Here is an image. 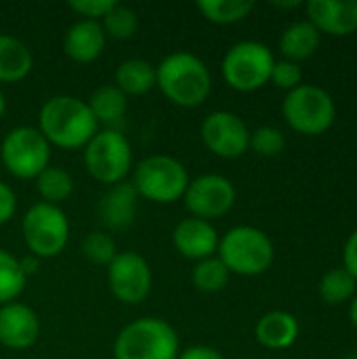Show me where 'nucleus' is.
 <instances>
[{"instance_id": "1", "label": "nucleus", "mask_w": 357, "mask_h": 359, "mask_svg": "<svg viewBox=\"0 0 357 359\" xmlns=\"http://www.w3.org/2000/svg\"><path fill=\"white\" fill-rule=\"evenodd\" d=\"M38 130L55 147L84 149L86 143L99 133V124L84 99L55 95L40 107Z\"/></svg>"}, {"instance_id": "2", "label": "nucleus", "mask_w": 357, "mask_h": 359, "mask_svg": "<svg viewBox=\"0 0 357 359\" xmlns=\"http://www.w3.org/2000/svg\"><path fill=\"white\" fill-rule=\"evenodd\" d=\"M156 86L173 105L191 109L208 99L213 76L198 55L177 50L156 65Z\"/></svg>"}, {"instance_id": "3", "label": "nucleus", "mask_w": 357, "mask_h": 359, "mask_svg": "<svg viewBox=\"0 0 357 359\" xmlns=\"http://www.w3.org/2000/svg\"><path fill=\"white\" fill-rule=\"evenodd\" d=\"M181 353L177 330L160 318H141L114 341L116 359H177Z\"/></svg>"}, {"instance_id": "4", "label": "nucleus", "mask_w": 357, "mask_h": 359, "mask_svg": "<svg viewBox=\"0 0 357 359\" xmlns=\"http://www.w3.org/2000/svg\"><path fill=\"white\" fill-rule=\"evenodd\" d=\"M217 257L229 273L255 278L271 267L274 244L265 231L250 225H238L219 240Z\"/></svg>"}, {"instance_id": "5", "label": "nucleus", "mask_w": 357, "mask_h": 359, "mask_svg": "<svg viewBox=\"0 0 357 359\" xmlns=\"http://www.w3.org/2000/svg\"><path fill=\"white\" fill-rule=\"evenodd\" d=\"M189 181V172L181 160L158 154L147 156L137 164L130 183L135 185L139 198H145L156 204H170L183 200Z\"/></svg>"}, {"instance_id": "6", "label": "nucleus", "mask_w": 357, "mask_h": 359, "mask_svg": "<svg viewBox=\"0 0 357 359\" xmlns=\"http://www.w3.org/2000/svg\"><path fill=\"white\" fill-rule=\"evenodd\" d=\"M276 57L271 48L257 40H242L234 44L221 63L225 82L240 93H252L271 80Z\"/></svg>"}, {"instance_id": "7", "label": "nucleus", "mask_w": 357, "mask_h": 359, "mask_svg": "<svg viewBox=\"0 0 357 359\" xmlns=\"http://www.w3.org/2000/svg\"><path fill=\"white\" fill-rule=\"evenodd\" d=\"M4 168L23 181H29L50 166V143L36 126H15L0 143Z\"/></svg>"}, {"instance_id": "8", "label": "nucleus", "mask_w": 357, "mask_h": 359, "mask_svg": "<svg viewBox=\"0 0 357 359\" xmlns=\"http://www.w3.org/2000/svg\"><path fill=\"white\" fill-rule=\"evenodd\" d=\"M282 114L288 126L301 135H322L337 118V107L332 97L314 84H301L290 90L282 103Z\"/></svg>"}, {"instance_id": "9", "label": "nucleus", "mask_w": 357, "mask_h": 359, "mask_svg": "<svg viewBox=\"0 0 357 359\" xmlns=\"http://www.w3.org/2000/svg\"><path fill=\"white\" fill-rule=\"evenodd\" d=\"M84 164L93 179L103 185L122 183L133 166V149L122 130L99 128L84 147Z\"/></svg>"}, {"instance_id": "10", "label": "nucleus", "mask_w": 357, "mask_h": 359, "mask_svg": "<svg viewBox=\"0 0 357 359\" xmlns=\"http://www.w3.org/2000/svg\"><path fill=\"white\" fill-rule=\"evenodd\" d=\"M21 231L29 255L50 259L63 252L69 238V221L59 206L38 202L21 219Z\"/></svg>"}, {"instance_id": "11", "label": "nucleus", "mask_w": 357, "mask_h": 359, "mask_svg": "<svg viewBox=\"0 0 357 359\" xmlns=\"http://www.w3.org/2000/svg\"><path fill=\"white\" fill-rule=\"evenodd\" d=\"M107 284L112 294L124 305L143 303L154 284L149 263L133 250L118 252L116 259L107 265Z\"/></svg>"}, {"instance_id": "12", "label": "nucleus", "mask_w": 357, "mask_h": 359, "mask_svg": "<svg viewBox=\"0 0 357 359\" xmlns=\"http://www.w3.org/2000/svg\"><path fill=\"white\" fill-rule=\"evenodd\" d=\"M183 204L196 219H219L234 208L236 187L223 175H200L189 181L183 194Z\"/></svg>"}, {"instance_id": "13", "label": "nucleus", "mask_w": 357, "mask_h": 359, "mask_svg": "<svg viewBox=\"0 0 357 359\" xmlns=\"http://www.w3.org/2000/svg\"><path fill=\"white\" fill-rule=\"evenodd\" d=\"M204 145L219 158L234 160L246 154L250 143V130L244 120L234 111H213L200 126Z\"/></svg>"}, {"instance_id": "14", "label": "nucleus", "mask_w": 357, "mask_h": 359, "mask_svg": "<svg viewBox=\"0 0 357 359\" xmlns=\"http://www.w3.org/2000/svg\"><path fill=\"white\" fill-rule=\"evenodd\" d=\"M219 233L210 221H202L196 217H187L177 223L173 231V244L183 259L204 261L217 255L219 250Z\"/></svg>"}, {"instance_id": "15", "label": "nucleus", "mask_w": 357, "mask_h": 359, "mask_svg": "<svg viewBox=\"0 0 357 359\" xmlns=\"http://www.w3.org/2000/svg\"><path fill=\"white\" fill-rule=\"evenodd\" d=\"M40 334L38 313L23 303L0 307V345L6 349H29Z\"/></svg>"}, {"instance_id": "16", "label": "nucleus", "mask_w": 357, "mask_h": 359, "mask_svg": "<svg viewBox=\"0 0 357 359\" xmlns=\"http://www.w3.org/2000/svg\"><path fill=\"white\" fill-rule=\"evenodd\" d=\"M305 8L307 21L314 23L320 34L343 38L357 32V0H309Z\"/></svg>"}, {"instance_id": "17", "label": "nucleus", "mask_w": 357, "mask_h": 359, "mask_svg": "<svg viewBox=\"0 0 357 359\" xmlns=\"http://www.w3.org/2000/svg\"><path fill=\"white\" fill-rule=\"evenodd\" d=\"M139 194L133 183L122 181L112 185L97 204V215L103 227L107 229H126L137 215Z\"/></svg>"}, {"instance_id": "18", "label": "nucleus", "mask_w": 357, "mask_h": 359, "mask_svg": "<svg viewBox=\"0 0 357 359\" xmlns=\"http://www.w3.org/2000/svg\"><path fill=\"white\" fill-rule=\"evenodd\" d=\"M107 36L99 21L80 19L63 36V53L76 63H93L101 57Z\"/></svg>"}, {"instance_id": "19", "label": "nucleus", "mask_w": 357, "mask_h": 359, "mask_svg": "<svg viewBox=\"0 0 357 359\" xmlns=\"http://www.w3.org/2000/svg\"><path fill=\"white\" fill-rule=\"evenodd\" d=\"M255 337L267 349H288L299 339V322L288 311H269L257 322Z\"/></svg>"}, {"instance_id": "20", "label": "nucleus", "mask_w": 357, "mask_h": 359, "mask_svg": "<svg viewBox=\"0 0 357 359\" xmlns=\"http://www.w3.org/2000/svg\"><path fill=\"white\" fill-rule=\"evenodd\" d=\"M99 128H114L120 130L118 124L124 120L128 109V97L116 84H101L90 99L86 101Z\"/></svg>"}, {"instance_id": "21", "label": "nucleus", "mask_w": 357, "mask_h": 359, "mask_svg": "<svg viewBox=\"0 0 357 359\" xmlns=\"http://www.w3.org/2000/svg\"><path fill=\"white\" fill-rule=\"evenodd\" d=\"M34 65L32 50L15 36L0 34V82L13 84L23 80Z\"/></svg>"}, {"instance_id": "22", "label": "nucleus", "mask_w": 357, "mask_h": 359, "mask_svg": "<svg viewBox=\"0 0 357 359\" xmlns=\"http://www.w3.org/2000/svg\"><path fill=\"white\" fill-rule=\"evenodd\" d=\"M320 40H322V34L316 29L314 23L297 21L284 29L280 38V53L284 55V59L299 63L316 55V50L320 48Z\"/></svg>"}, {"instance_id": "23", "label": "nucleus", "mask_w": 357, "mask_h": 359, "mask_svg": "<svg viewBox=\"0 0 357 359\" xmlns=\"http://www.w3.org/2000/svg\"><path fill=\"white\" fill-rule=\"evenodd\" d=\"M114 84L128 97V95H145L156 86V67L147 59H126L116 67Z\"/></svg>"}, {"instance_id": "24", "label": "nucleus", "mask_w": 357, "mask_h": 359, "mask_svg": "<svg viewBox=\"0 0 357 359\" xmlns=\"http://www.w3.org/2000/svg\"><path fill=\"white\" fill-rule=\"evenodd\" d=\"M36 189L42 202L59 206L74 194V179L61 166H48L36 177Z\"/></svg>"}, {"instance_id": "25", "label": "nucleus", "mask_w": 357, "mask_h": 359, "mask_svg": "<svg viewBox=\"0 0 357 359\" xmlns=\"http://www.w3.org/2000/svg\"><path fill=\"white\" fill-rule=\"evenodd\" d=\"M196 6L210 23L229 25L246 19L252 13L255 2L252 0H198Z\"/></svg>"}, {"instance_id": "26", "label": "nucleus", "mask_w": 357, "mask_h": 359, "mask_svg": "<svg viewBox=\"0 0 357 359\" xmlns=\"http://www.w3.org/2000/svg\"><path fill=\"white\" fill-rule=\"evenodd\" d=\"M27 278L21 271L19 259L13 257L8 250L0 248V307L15 303L17 297L23 292Z\"/></svg>"}, {"instance_id": "27", "label": "nucleus", "mask_w": 357, "mask_h": 359, "mask_svg": "<svg viewBox=\"0 0 357 359\" xmlns=\"http://www.w3.org/2000/svg\"><path fill=\"white\" fill-rule=\"evenodd\" d=\"M229 271L223 265V261L219 257H210L204 261H198L194 271H191V282L200 292L213 294V292H221L227 282H229Z\"/></svg>"}, {"instance_id": "28", "label": "nucleus", "mask_w": 357, "mask_h": 359, "mask_svg": "<svg viewBox=\"0 0 357 359\" xmlns=\"http://www.w3.org/2000/svg\"><path fill=\"white\" fill-rule=\"evenodd\" d=\"M101 27H103L105 36H109L114 40H128L139 29V17L130 6L116 2L109 8V13L101 19Z\"/></svg>"}, {"instance_id": "29", "label": "nucleus", "mask_w": 357, "mask_h": 359, "mask_svg": "<svg viewBox=\"0 0 357 359\" xmlns=\"http://www.w3.org/2000/svg\"><path fill=\"white\" fill-rule=\"evenodd\" d=\"M357 282L341 267V269H330L324 273L320 282V297L328 305H341L349 301L356 292Z\"/></svg>"}, {"instance_id": "30", "label": "nucleus", "mask_w": 357, "mask_h": 359, "mask_svg": "<svg viewBox=\"0 0 357 359\" xmlns=\"http://www.w3.org/2000/svg\"><path fill=\"white\" fill-rule=\"evenodd\" d=\"M80 250L84 255V259H88L90 263L95 265H109L116 255H118V248H116V242L114 238L107 233V231H90L82 244H80Z\"/></svg>"}, {"instance_id": "31", "label": "nucleus", "mask_w": 357, "mask_h": 359, "mask_svg": "<svg viewBox=\"0 0 357 359\" xmlns=\"http://www.w3.org/2000/svg\"><path fill=\"white\" fill-rule=\"evenodd\" d=\"M250 149H255L263 158H274L284 151L286 147V137L280 128L276 126H261L255 133H250Z\"/></svg>"}, {"instance_id": "32", "label": "nucleus", "mask_w": 357, "mask_h": 359, "mask_svg": "<svg viewBox=\"0 0 357 359\" xmlns=\"http://www.w3.org/2000/svg\"><path fill=\"white\" fill-rule=\"evenodd\" d=\"M301 80H303V72L299 67V63L295 61H288V59H282V61H276L274 69H271V82L278 86V88H284V90H295L297 86H301Z\"/></svg>"}, {"instance_id": "33", "label": "nucleus", "mask_w": 357, "mask_h": 359, "mask_svg": "<svg viewBox=\"0 0 357 359\" xmlns=\"http://www.w3.org/2000/svg\"><path fill=\"white\" fill-rule=\"evenodd\" d=\"M116 2L114 0H69L67 6L78 13L82 19H88V21H99L109 13V8L114 6Z\"/></svg>"}, {"instance_id": "34", "label": "nucleus", "mask_w": 357, "mask_h": 359, "mask_svg": "<svg viewBox=\"0 0 357 359\" xmlns=\"http://www.w3.org/2000/svg\"><path fill=\"white\" fill-rule=\"evenodd\" d=\"M15 210H17V196L4 181H0V225L8 223Z\"/></svg>"}, {"instance_id": "35", "label": "nucleus", "mask_w": 357, "mask_h": 359, "mask_svg": "<svg viewBox=\"0 0 357 359\" xmlns=\"http://www.w3.org/2000/svg\"><path fill=\"white\" fill-rule=\"evenodd\" d=\"M343 269L357 282V229L345 242V248H343Z\"/></svg>"}, {"instance_id": "36", "label": "nucleus", "mask_w": 357, "mask_h": 359, "mask_svg": "<svg viewBox=\"0 0 357 359\" xmlns=\"http://www.w3.org/2000/svg\"><path fill=\"white\" fill-rule=\"evenodd\" d=\"M177 359H225L221 355V351H217L215 347H208V345H194V347H187L179 353Z\"/></svg>"}, {"instance_id": "37", "label": "nucleus", "mask_w": 357, "mask_h": 359, "mask_svg": "<svg viewBox=\"0 0 357 359\" xmlns=\"http://www.w3.org/2000/svg\"><path fill=\"white\" fill-rule=\"evenodd\" d=\"M19 265H21L23 276H25V278H32V276H36L38 269H40V259L34 257V255H25V257L19 259Z\"/></svg>"}, {"instance_id": "38", "label": "nucleus", "mask_w": 357, "mask_h": 359, "mask_svg": "<svg viewBox=\"0 0 357 359\" xmlns=\"http://www.w3.org/2000/svg\"><path fill=\"white\" fill-rule=\"evenodd\" d=\"M349 318H351L353 326H356V328H357V297H356V299H353L351 307H349Z\"/></svg>"}, {"instance_id": "39", "label": "nucleus", "mask_w": 357, "mask_h": 359, "mask_svg": "<svg viewBox=\"0 0 357 359\" xmlns=\"http://www.w3.org/2000/svg\"><path fill=\"white\" fill-rule=\"evenodd\" d=\"M4 111H6V99H4V95L0 90V118L4 116Z\"/></svg>"}, {"instance_id": "40", "label": "nucleus", "mask_w": 357, "mask_h": 359, "mask_svg": "<svg viewBox=\"0 0 357 359\" xmlns=\"http://www.w3.org/2000/svg\"><path fill=\"white\" fill-rule=\"evenodd\" d=\"M301 2H280V4H276V6H282V8H295V6H299Z\"/></svg>"}, {"instance_id": "41", "label": "nucleus", "mask_w": 357, "mask_h": 359, "mask_svg": "<svg viewBox=\"0 0 357 359\" xmlns=\"http://www.w3.org/2000/svg\"><path fill=\"white\" fill-rule=\"evenodd\" d=\"M345 359H357V353H351L349 358H345Z\"/></svg>"}]
</instances>
